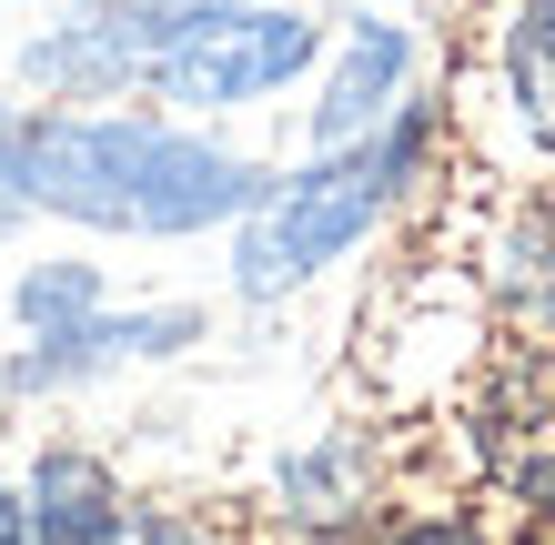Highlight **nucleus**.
<instances>
[{
    "instance_id": "nucleus-1",
    "label": "nucleus",
    "mask_w": 555,
    "mask_h": 545,
    "mask_svg": "<svg viewBox=\"0 0 555 545\" xmlns=\"http://www.w3.org/2000/svg\"><path fill=\"white\" fill-rule=\"evenodd\" d=\"M0 192L91 222V233H203V222H243L263 172L172 121L61 112V121H0Z\"/></svg>"
},
{
    "instance_id": "nucleus-2",
    "label": "nucleus",
    "mask_w": 555,
    "mask_h": 545,
    "mask_svg": "<svg viewBox=\"0 0 555 545\" xmlns=\"http://www.w3.org/2000/svg\"><path fill=\"white\" fill-rule=\"evenodd\" d=\"M414 152H424V132L395 121V132H364V142H344V152H323V163L293 172V182H263L253 212H243V243H233V283H243L253 303L313 283L334 252H353L384 222L395 182L414 172Z\"/></svg>"
},
{
    "instance_id": "nucleus-3",
    "label": "nucleus",
    "mask_w": 555,
    "mask_h": 545,
    "mask_svg": "<svg viewBox=\"0 0 555 545\" xmlns=\"http://www.w3.org/2000/svg\"><path fill=\"white\" fill-rule=\"evenodd\" d=\"M313 51L323 41H313L304 11H283V0H243V11H203V21H182L172 41H162L152 91L182 102V112H233V102L283 91Z\"/></svg>"
},
{
    "instance_id": "nucleus-4",
    "label": "nucleus",
    "mask_w": 555,
    "mask_h": 545,
    "mask_svg": "<svg viewBox=\"0 0 555 545\" xmlns=\"http://www.w3.org/2000/svg\"><path fill=\"white\" fill-rule=\"evenodd\" d=\"M162 41H172V30H162L142 0H81V11H61L41 41L21 51V81L72 91V102H102V91H121V81H152Z\"/></svg>"
},
{
    "instance_id": "nucleus-5",
    "label": "nucleus",
    "mask_w": 555,
    "mask_h": 545,
    "mask_svg": "<svg viewBox=\"0 0 555 545\" xmlns=\"http://www.w3.org/2000/svg\"><path fill=\"white\" fill-rule=\"evenodd\" d=\"M192 334H203L192 303H172V313H81V324H61V334H30V354L0 364V384H11V394H61V384H81V374L182 354Z\"/></svg>"
},
{
    "instance_id": "nucleus-6",
    "label": "nucleus",
    "mask_w": 555,
    "mask_h": 545,
    "mask_svg": "<svg viewBox=\"0 0 555 545\" xmlns=\"http://www.w3.org/2000/svg\"><path fill=\"white\" fill-rule=\"evenodd\" d=\"M121 535H132L121 475L81 444H51L21 485V545H121Z\"/></svg>"
},
{
    "instance_id": "nucleus-7",
    "label": "nucleus",
    "mask_w": 555,
    "mask_h": 545,
    "mask_svg": "<svg viewBox=\"0 0 555 545\" xmlns=\"http://www.w3.org/2000/svg\"><path fill=\"white\" fill-rule=\"evenodd\" d=\"M485 465H495L505 495L555 516V354L505 364V384L485 394Z\"/></svg>"
},
{
    "instance_id": "nucleus-8",
    "label": "nucleus",
    "mask_w": 555,
    "mask_h": 545,
    "mask_svg": "<svg viewBox=\"0 0 555 545\" xmlns=\"http://www.w3.org/2000/svg\"><path fill=\"white\" fill-rule=\"evenodd\" d=\"M404 81H414V41L395 21H353L344 51H334V81H323V102H313V142L344 152V142L384 132V112L404 102Z\"/></svg>"
},
{
    "instance_id": "nucleus-9",
    "label": "nucleus",
    "mask_w": 555,
    "mask_h": 545,
    "mask_svg": "<svg viewBox=\"0 0 555 545\" xmlns=\"http://www.w3.org/2000/svg\"><path fill=\"white\" fill-rule=\"evenodd\" d=\"M505 102L526 121V142L555 152V0H515V21H505Z\"/></svg>"
},
{
    "instance_id": "nucleus-10",
    "label": "nucleus",
    "mask_w": 555,
    "mask_h": 545,
    "mask_svg": "<svg viewBox=\"0 0 555 545\" xmlns=\"http://www.w3.org/2000/svg\"><path fill=\"white\" fill-rule=\"evenodd\" d=\"M505 294L526 303L535 324H555V203H535V212L505 233Z\"/></svg>"
},
{
    "instance_id": "nucleus-11",
    "label": "nucleus",
    "mask_w": 555,
    "mask_h": 545,
    "mask_svg": "<svg viewBox=\"0 0 555 545\" xmlns=\"http://www.w3.org/2000/svg\"><path fill=\"white\" fill-rule=\"evenodd\" d=\"M81 313H102V273L91 263H41L21 283V324L30 334H61V324H81Z\"/></svg>"
},
{
    "instance_id": "nucleus-12",
    "label": "nucleus",
    "mask_w": 555,
    "mask_h": 545,
    "mask_svg": "<svg viewBox=\"0 0 555 545\" xmlns=\"http://www.w3.org/2000/svg\"><path fill=\"white\" fill-rule=\"evenodd\" d=\"M344 485H353V444H313V455H304V465L283 475L293 516H334V505H323V495H344Z\"/></svg>"
},
{
    "instance_id": "nucleus-13",
    "label": "nucleus",
    "mask_w": 555,
    "mask_h": 545,
    "mask_svg": "<svg viewBox=\"0 0 555 545\" xmlns=\"http://www.w3.org/2000/svg\"><path fill=\"white\" fill-rule=\"evenodd\" d=\"M142 11H152L162 30H182V21H203V11H243V0H142Z\"/></svg>"
},
{
    "instance_id": "nucleus-14",
    "label": "nucleus",
    "mask_w": 555,
    "mask_h": 545,
    "mask_svg": "<svg viewBox=\"0 0 555 545\" xmlns=\"http://www.w3.org/2000/svg\"><path fill=\"white\" fill-rule=\"evenodd\" d=\"M384 545H495V535H475V525H404V535H384Z\"/></svg>"
},
{
    "instance_id": "nucleus-15",
    "label": "nucleus",
    "mask_w": 555,
    "mask_h": 545,
    "mask_svg": "<svg viewBox=\"0 0 555 545\" xmlns=\"http://www.w3.org/2000/svg\"><path fill=\"white\" fill-rule=\"evenodd\" d=\"M0 545H21V495H11V475H0Z\"/></svg>"
},
{
    "instance_id": "nucleus-16",
    "label": "nucleus",
    "mask_w": 555,
    "mask_h": 545,
    "mask_svg": "<svg viewBox=\"0 0 555 545\" xmlns=\"http://www.w3.org/2000/svg\"><path fill=\"white\" fill-rule=\"evenodd\" d=\"M11 212H21V203H11V192H0V233H11Z\"/></svg>"
}]
</instances>
